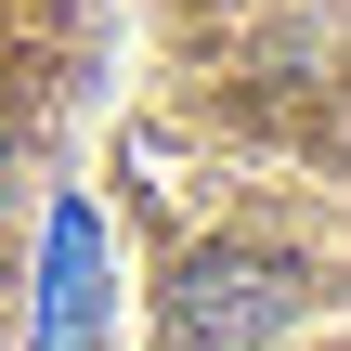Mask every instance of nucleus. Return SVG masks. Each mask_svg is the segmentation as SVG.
I'll use <instances>...</instances> for the list:
<instances>
[{"instance_id": "1", "label": "nucleus", "mask_w": 351, "mask_h": 351, "mask_svg": "<svg viewBox=\"0 0 351 351\" xmlns=\"http://www.w3.org/2000/svg\"><path fill=\"white\" fill-rule=\"evenodd\" d=\"M300 313V274H274V261H208L195 287H182V326L195 339H261V326H287Z\"/></svg>"}]
</instances>
